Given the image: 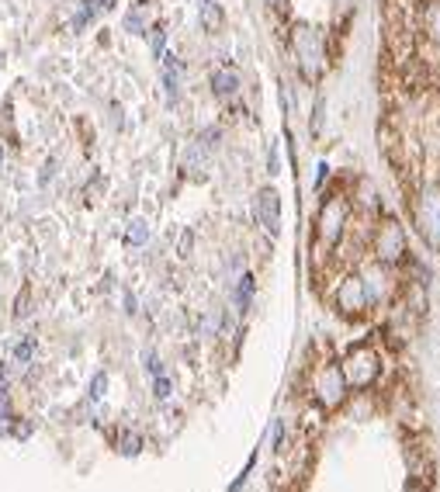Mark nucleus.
Returning <instances> with one entry per match:
<instances>
[{"instance_id":"nucleus-28","label":"nucleus","mask_w":440,"mask_h":492,"mask_svg":"<svg viewBox=\"0 0 440 492\" xmlns=\"http://www.w3.org/2000/svg\"><path fill=\"white\" fill-rule=\"evenodd\" d=\"M333 4H336V8H350V0H333Z\"/></svg>"},{"instance_id":"nucleus-3","label":"nucleus","mask_w":440,"mask_h":492,"mask_svg":"<svg viewBox=\"0 0 440 492\" xmlns=\"http://www.w3.org/2000/svg\"><path fill=\"white\" fill-rule=\"evenodd\" d=\"M412 215H416V225H419L423 239L440 250V191L437 187H423L416 194Z\"/></svg>"},{"instance_id":"nucleus-14","label":"nucleus","mask_w":440,"mask_h":492,"mask_svg":"<svg viewBox=\"0 0 440 492\" xmlns=\"http://www.w3.org/2000/svg\"><path fill=\"white\" fill-rule=\"evenodd\" d=\"M125 239H128V246H142V243L149 239V222H146V218H132Z\"/></svg>"},{"instance_id":"nucleus-31","label":"nucleus","mask_w":440,"mask_h":492,"mask_svg":"<svg viewBox=\"0 0 440 492\" xmlns=\"http://www.w3.org/2000/svg\"><path fill=\"white\" fill-rule=\"evenodd\" d=\"M409 492H423V489H416V485H412V489H409Z\"/></svg>"},{"instance_id":"nucleus-4","label":"nucleus","mask_w":440,"mask_h":492,"mask_svg":"<svg viewBox=\"0 0 440 492\" xmlns=\"http://www.w3.org/2000/svg\"><path fill=\"white\" fill-rule=\"evenodd\" d=\"M343 225H347V198L333 194L323 201L319 208V218H316V236L323 246H336L340 236H343Z\"/></svg>"},{"instance_id":"nucleus-9","label":"nucleus","mask_w":440,"mask_h":492,"mask_svg":"<svg viewBox=\"0 0 440 492\" xmlns=\"http://www.w3.org/2000/svg\"><path fill=\"white\" fill-rule=\"evenodd\" d=\"M211 91H215V97H222V101L236 97L240 94V73L236 70H215L211 73Z\"/></svg>"},{"instance_id":"nucleus-23","label":"nucleus","mask_w":440,"mask_h":492,"mask_svg":"<svg viewBox=\"0 0 440 492\" xmlns=\"http://www.w3.org/2000/svg\"><path fill=\"white\" fill-rule=\"evenodd\" d=\"M146 368H149V371H153V375H163V364H160V357H156V354H153V350H149V354H146Z\"/></svg>"},{"instance_id":"nucleus-20","label":"nucleus","mask_w":440,"mask_h":492,"mask_svg":"<svg viewBox=\"0 0 440 492\" xmlns=\"http://www.w3.org/2000/svg\"><path fill=\"white\" fill-rule=\"evenodd\" d=\"M104 388H108V375H104V371H97V375H94V381H90V399H101V395H104Z\"/></svg>"},{"instance_id":"nucleus-8","label":"nucleus","mask_w":440,"mask_h":492,"mask_svg":"<svg viewBox=\"0 0 440 492\" xmlns=\"http://www.w3.org/2000/svg\"><path fill=\"white\" fill-rule=\"evenodd\" d=\"M336 305H340V312H347V316H357V312L371 309V302H367V288H364V278H361V274H350V278L340 285V292H336Z\"/></svg>"},{"instance_id":"nucleus-21","label":"nucleus","mask_w":440,"mask_h":492,"mask_svg":"<svg viewBox=\"0 0 440 492\" xmlns=\"http://www.w3.org/2000/svg\"><path fill=\"white\" fill-rule=\"evenodd\" d=\"M153 392H156V399H170V378H166V375H156Z\"/></svg>"},{"instance_id":"nucleus-2","label":"nucleus","mask_w":440,"mask_h":492,"mask_svg":"<svg viewBox=\"0 0 440 492\" xmlns=\"http://www.w3.org/2000/svg\"><path fill=\"white\" fill-rule=\"evenodd\" d=\"M371 250H374V261L381 267H395L405 261V232L395 218H385L378 229H374V239H371Z\"/></svg>"},{"instance_id":"nucleus-30","label":"nucleus","mask_w":440,"mask_h":492,"mask_svg":"<svg viewBox=\"0 0 440 492\" xmlns=\"http://www.w3.org/2000/svg\"><path fill=\"white\" fill-rule=\"evenodd\" d=\"M101 8H115V0H101Z\"/></svg>"},{"instance_id":"nucleus-17","label":"nucleus","mask_w":440,"mask_h":492,"mask_svg":"<svg viewBox=\"0 0 440 492\" xmlns=\"http://www.w3.org/2000/svg\"><path fill=\"white\" fill-rule=\"evenodd\" d=\"M323 118H326V97L319 94V97H316V108H312V122H309L312 135H319V132H323Z\"/></svg>"},{"instance_id":"nucleus-18","label":"nucleus","mask_w":440,"mask_h":492,"mask_svg":"<svg viewBox=\"0 0 440 492\" xmlns=\"http://www.w3.org/2000/svg\"><path fill=\"white\" fill-rule=\"evenodd\" d=\"M94 11H97V4H94V0H84V8H80V15H77V21H73V28L80 32L90 18H94Z\"/></svg>"},{"instance_id":"nucleus-26","label":"nucleus","mask_w":440,"mask_h":492,"mask_svg":"<svg viewBox=\"0 0 440 492\" xmlns=\"http://www.w3.org/2000/svg\"><path fill=\"white\" fill-rule=\"evenodd\" d=\"M187 254H191V232L180 236V257H187Z\"/></svg>"},{"instance_id":"nucleus-16","label":"nucleus","mask_w":440,"mask_h":492,"mask_svg":"<svg viewBox=\"0 0 440 492\" xmlns=\"http://www.w3.org/2000/svg\"><path fill=\"white\" fill-rule=\"evenodd\" d=\"M32 354H35V340L32 337H25V340L15 343V361L18 364H32Z\"/></svg>"},{"instance_id":"nucleus-25","label":"nucleus","mask_w":440,"mask_h":492,"mask_svg":"<svg viewBox=\"0 0 440 492\" xmlns=\"http://www.w3.org/2000/svg\"><path fill=\"white\" fill-rule=\"evenodd\" d=\"M316 170H319V173H316V191H319V187L326 184V177H329V167H326V163H319Z\"/></svg>"},{"instance_id":"nucleus-7","label":"nucleus","mask_w":440,"mask_h":492,"mask_svg":"<svg viewBox=\"0 0 440 492\" xmlns=\"http://www.w3.org/2000/svg\"><path fill=\"white\" fill-rule=\"evenodd\" d=\"M347 378H343V371H340V364H329V368H323L319 371V378H316V399L326 406V409H336L343 399H347Z\"/></svg>"},{"instance_id":"nucleus-29","label":"nucleus","mask_w":440,"mask_h":492,"mask_svg":"<svg viewBox=\"0 0 440 492\" xmlns=\"http://www.w3.org/2000/svg\"><path fill=\"white\" fill-rule=\"evenodd\" d=\"M267 4H271V8H281V4H285V0H267Z\"/></svg>"},{"instance_id":"nucleus-19","label":"nucleus","mask_w":440,"mask_h":492,"mask_svg":"<svg viewBox=\"0 0 440 492\" xmlns=\"http://www.w3.org/2000/svg\"><path fill=\"white\" fill-rule=\"evenodd\" d=\"M163 49H166V32H163V28H153V56L163 59V56H166Z\"/></svg>"},{"instance_id":"nucleus-24","label":"nucleus","mask_w":440,"mask_h":492,"mask_svg":"<svg viewBox=\"0 0 440 492\" xmlns=\"http://www.w3.org/2000/svg\"><path fill=\"white\" fill-rule=\"evenodd\" d=\"M267 167H271V173H281V160H278V146H271V156H267Z\"/></svg>"},{"instance_id":"nucleus-22","label":"nucleus","mask_w":440,"mask_h":492,"mask_svg":"<svg viewBox=\"0 0 440 492\" xmlns=\"http://www.w3.org/2000/svg\"><path fill=\"white\" fill-rule=\"evenodd\" d=\"M122 451H125V454H135V451H139V437H135V433H125V437H122Z\"/></svg>"},{"instance_id":"nucleus-10","label":"nucleus","mask_w":440,"mask_h":492,"mask_svg":"<svg viewBox=\"0 0 440 492\" xmlns=\"http://www.w3.org/2000/svg\"><path fill=\"white\" fill-rule=\"evenodd\" d=\"M423 32L430 42L440 46V0H430V4L423 8Z\"/></svg>"},{"instance_id":"nucleus-1","label":"nucleus","mask_w":440,"mask_h":492,"mask_svg":"<svg viewBox=\"0 0 440 492\" xmlns=\"http://www.w3.org/2000/svg\"><path fill=\"white\" fill-rule=\"evenodd\" d=\"M291 49H295V59H298L302 77H305V80H319L323 59H326L319 28H312V25H295V32H291Z\"/></svg>"},{"instance_id":"nucleus-6","label":"nucleus","mask_w":440,"mask_h":492,"mask_svg":"<svg viewBox=\"0 0 440 492\" xmlns=\"http://www.w3.org/2000/svg\"><path fill=\"white\" fill-rule=\"evenodd\" d=\"M254 215H257L260 229H264L271 239L281 236V194H278L274 187H260V191H257V198H254Z\"/></svg>"},{"instance_id":"nucleus-12","label":"nucleus","mask_w":440,"mask_h":492,"mask_svg":"<svg viewBox=\"0 0 440 492\" xmlns=\"http://www.w3.org/2000/svg\"><path fill=\"white\" fill-rule=\"evenodd\" d=\"M204 163H208V149L194 139V142L187 146V153H184V167H187L191 173H201V170H204Z\"/></svg>"},{"instance_id":"nucleus-27","label":"nucleus","mask_w":440,"mask_h":492,"mask_svg":"<svg viewBox=\"0 0 440 492\" xmlns=\"http://www.w3.org/2000/svg\"><path fill=\"white\" fill-rule=\"evenodd\" d=\"M8 170V153H4V146H0V173Z\"/></svg>"},{"instance_id":"nucleus-5","label":"nucleus","mask_w":440,"mask_h":492,"mask_svg":"<svg viewBox=\"0 0 440 492\" xmlns=\"http://www.w3.org/2000/svg\"><path fill=\"white\" fill-rule=\"evenodd\" d=\"M378 354L371 350V347H357V350H350L347 354V361L340 364V371H343V378H347V385H354V388H367L374 378H378Z\"/></svg>"},{"instance_id":"nucleus-11","label":"nucleus","mask_w":440,"mask_h":492,"mask_svg":"<svg viewBox=\"0 0 440 492\" xmlns=\"http://www.w3.org/2000/svg\"><path fill=\"white\" fill-rule=\"evenodd\" d=\"M198 15H201V25H204L208 32L222 28V11H218L215 0H198Z\"/></svg>"},{"instance_id":"nucleus-13","label":"nucleus","mask_w":440,"mask_h":492,"mask_svg":"<svg viewBox=\"0 0 440 492\" xmlns=\"http://www.w3.org/2000/svg\"><path fill=\"white\" fill-rule=\"evenodd\" d=\"M254 274H243L240 278V285H236V305H240V312H247L250 309V302H254Z\"/></svg>"},{"instance_id":"nucleus-15","label":"nucleus","mask_w":440,"mask_h":492,"mask_svg":"<svg viewBox=\"0 0 440 492\" xmlns=\"http://www.w3.org/2000/svg\"><path fill=\"white\" fill-rule=\"evenodd\" d=\"M125 28H128L132 35H146V11H142V8L128 11V15H125Z\"/></svg>"}]
</instances>
